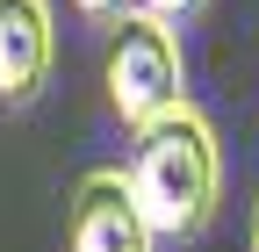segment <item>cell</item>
<instances>
[{
	"label": "cell",
	"instance_id": "6da1fadb",
	"mask_svg": "<svg viewBox=\"0 0 259 252\" xmlns=\"http://www.w3.org/2000/svg\"><path fill=\"white\" fill-rule=\"evenodd\" d=\"M130 195H137L144 224L158 238H202L209 216L223 202V144H216V122L173 101L166 115L137 122V151H130Z\"/></svg>",
	"mask_w": 259,
	"mask_h": 252
},
{
	"label": "cell",
	"instance_id": "8992f818",
	"mask_svg": "<svg viewBox=\"0 0 259 252\" xmlns=\"http://www.w3.org/2000/svg\"><path fill=\"white\" fill-rule=\"evenodd\" d=\"M72 8H79L87 22H115L122 8H137V0H72Z\"/></svg>",
	"mask_w": 259,
	"mask_h": 252
},
{
	"label": "cell",
	"instance_id": "5b68a950",
	"mask_svg": "<svg viewBox=\"0 0 259 252\" xmlns=\"http://www.w3.org/2000/svg\"><path fill=\"white\" fill-rule=\"evenodd\" d=\"M144 15H158V22H187V15H202L209 0H137Z\"/></svg>",
	"mask_w": 259,
	"mask_h": 252
},
{
	"label": "cell",
	"instance_id": "7a4b0ae2",
	"mask_svg": "<svg viewBox=\"0 0 259 252\" xmlns=\"http://www.w3.org/2000/svg\"><path fill=\"white\" fill-rule=\"evenodd\" d=\"M101 87L108 108L137 130V122L166 115L187 101V58H180V22H158L144 8H122L108 29V58H101Z\"/></svg>",
	"mask_w": 259,
	"mask_h": 252
},
{
	"label": "cell",
	"instance_id": "277c9868",
	"mask_svg": "<svg viewBox=\"0 0 259 252\" xmlns=\"http://www.w3.org/2000/svg\"><path fill=\"white\" fill-rule=\"evenodd\" d=\"M51 0H0V108H29L51 79Z\"/></svg>",
	"mask_w": 259,
	"mask_h": 252
},
{
	"label": "cell",
	"instance_id": "52a82bcc",
	"mask_svg": "<svg viewBox=\"0 0 259 252\" xmlns=\"http://www.w3.org/2000/svg\"><path fill=\"white\" fill-rule=\"evenodd\" d=\"M245 245L259 252V195H252V224H245Z\"/></svg>",
	"mask_w": 259,
	"mask_h": 252
},
{
	"label": "cell",
	"instance_id": "3957f363",
	"mask_svg": "<svg viewBox=\"0 0 259 252\" xmlns=\"http://www.w3.org/2000/svg\"><path fill=\"white\" fill-rule=\"evenodd\" d=\"M65 245H72V252H158V231L144 224V209H137V195H130L122 166H101V173L79 180Z\"/></svg>",
	"mask_w": 259,
	"mask_h": 252
}]
</instances>
